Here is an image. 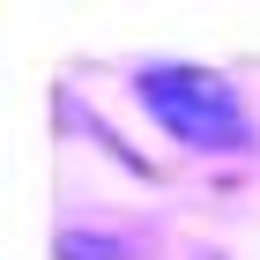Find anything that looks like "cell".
I'll return each instance as SVG.
<instances>
[{
	"label": "cell",
	"instance_id": "6da1fadb",
	"mask_svg": "<svg viewBox=\"0 0 260 260\" xmlns=\"http://www.w3.org/2000/svg\"><path fill=\"white\" fill-rule=\"evenodd\" d=\"M134 97H141V112H149L171 141H186V149H245V141H253V119H245L238 89L223 75H208V67H179V60L141 67Z\"/></svg>",
	"mask_w": 260,
	"mask_h": 260
},
{
	"label": "cell",
	"instance_id": "7a4b0ae2",
	"mask_svg": "<svg viewBox=\"0 0 260 260\" xmlns=\"http://www.w3.org/2000/svg\"><path fill=\"white\" fill-rule=\"evenodd\" d=\"M60 260H112V238H89V231H67Z\"/></svg>",
	"mask_w": 260,
	"mask_h": 260
}]
</instances>
